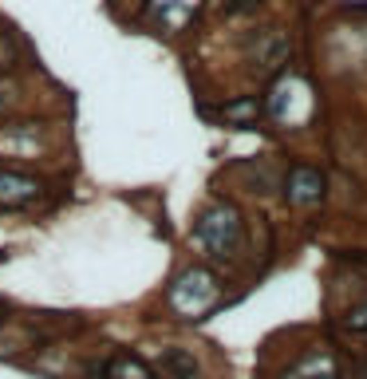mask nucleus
Returning <instances> with one entry per match:
<instances>
[{
	"instance_id": "nucleus-6",
	"label": "nucleus",
	"mask_w": 367,
	"mask_h": 379,
	"mask_svg": "<svg viewBox=\"0 0 367 379\" xmlns=\"http://www.w3.org/2000/svg\"><path fill=\"white\" fill-rule=\"evenodd\" d=\"M277 379H343V376H340V360H336L328 344H312L300 355H293L277 371Z\"/></svg>"
},
{
	"instance_id": "nucleus-14",
	"label": "nucleus",
	"mask_w": 367,
	"mask_h": 379,
	"mask_svg": "<svg viewBox=\"0 0 367 379\" xmlns=\"http://www.w3.org/2000/svg\"><path fill=\"white\" fill-rule=\"evenodd\" d=\"M332 324L343 336H367V284L359 289V296H355L352 305L340 308V316H332Z\"/></svg>"
},
{
	"instance_id": "nucleus-2",
	"label": "nucleus",
	"mask_w": 367,
	"mask_h": 379,
	"mask_svg": "<svg viewBox=\"0 0 367 379\" xmlns=\"http://www.w3.org/2000/svg\"><path fill=\"white\" fill-rule=\"evenodd\" d=\"M225 305V281L209 265H186L170 284H166V308L186 324L206 320Z\"/></svg>"
},
{
	"instance_id": "nucleus-10",
	"label": "nucleus",
	"mask_w": 367,
	"mask_h": 379,
	"mask_svg": "<svg viewBox=\"0 0 367 379\" xmlns=\"http://www.w3.org/2000/svg\"><path fill=\"white\" fill-rule=\"evenodd\" d=\"M213 119H221L225 127H257L265 119V103L257 95H233L213 111Z\"/></svg>"
},
{
	"instance_id": "nucleus-15",
	"label": "nucleus",
	"mask_w": 367,
	"mask_h": 379,
	"mask_svg": "<svg viewBox=\"0 0 367 379\" xmlns=\"http://www.w3.org/2000/svg\"><path fill=\"white\" fill-rule=\"evenodd\" d=\"M20 99H24V87H20V79H16L13 72H0V122H4L16 107H20Z\"/></svg>"
},
{
	"instance_id": "nucleus-1",
	"label": "nucleus",
	"mask_w": 367,
	"mask_h": 379,
	"mask_svg": "<svg viewBox=\"0 0 367 379\" xmlns=\"http://www.w3.org/2000/svg\"><path fill=\"white\" fill-rule=\"evenodd\" d=\"M245 213L233 202H209L194 221V245L206 253L213 265H233V261L245 253Z\"/></svg>"
},
{
	"instance_id": "nucleus-12",
	"label": "nucleus",
	"mask_w": 367,
	"mask_h": 379,
	"mask_svg": "<svg viewBox=\"0 0 367 379\" xmlns=\"http://www.w3.org/2000/svg\"><path fill=\"white\" fill-rule=\"evenodd\" d=\"M99 379H158L154 376V367L135 352H119L111 355L107 364L99 367Z\"/></svg>"
},
{
	"instance_id": "nucleus-7",
	"label": "nucleus",
	"mask_w": 367,
	"mask_h": 379,
	"mask_svg": "<svg viewBox=\"0 0 367 379\" xmlns=\"http://www.w3.org/2000/svg\"><path fill=\"white\" fill-rule=\"evenodd\" d=\"M197 8H202V0H147V20L158 32L174 36V32H182L194 20Z\"/></svg>"
},
{
	"instance_id": "nucleus-9",
	"label": "nucleus",
	"mask_w": 367,
	"mask_h": 379,
	"mask_svg": "<svg viewBox=\"0 0 367 379\" xmlns=\"http://www.w3.org/2000/svg\"><path fill=\"white\" fill-rule=\"evenodd\" d=\"M44 147H48V127L44 122H16V127L0 131V150H8V154H36Z\"/></svg>"
},
{
	"instance_id": "nucleus-8",
	"label": "nucleus",
	"mask_w": 367,
	"mask_h": 379,
	"mask_svg": "<svg viewBox=\"0 0 367 379\" xmlns=\"http://www.w3.org/2000/svg\"><path fill=\"white\" fill-rule=\"evenodd\" d=\"M40 194H44V182H40V178L20 174V170H0V206L4 209L36 206Z\"/></svg>"
},
{
	"instance_id": "nucleus-13",
	"label": "nucleus",
	"mask_w": 367,
	"mask_h": 379,
	"mask_svg": "<svg viewBox=\"0 0 367 379\" xmlns=\"http://www.w3.org/2000/svg\"><path fill=\"white\" fill-rule=\"evenodd\" d=\"M241 178H245V186H249L253 194H281V182H284L269 159L245 162V166H241Z\"/></svg>"
},
{
	"instance_id": "nucleus-17",
	"label": "nucleus",
	"mask_w": 367,
	"mask_h": 379,
	"mask_svg": "<svg viewBox=\"0 0 367 379\" xmlns=\"http://www.w3.org/2000/svg\"><path fill=\"white\" fill-rule=\"evenodd\" d=\"M13 63H16V44L8 32H0V72H13Z\"/></svg>"
},
{
	"instance_id": "nucleus-4",
	"label": "nucleus",
	"mask_w": 367,
	"mask_h": 379,
	"mask_svg": "<svg viewBox=\"0 0 367 379\" xmlns=\"http://www.w3.org/2000/svg\"><path fill=\"white\" fill-rule=\"evenodd\" d=\"M288 60H293V40L284 28H253L245 36V63L261 79H277L281 72H288Z\"/></svg>"
},
{
	"instance_id": "nucleus-16",
	"label": "nucleus",
	"mask_w": 367,
	"mask_h": 379,
	"mask_svg": "<svg viewBox=\"0 0 367 379\" xmlns=\"http://www.w3.org/2000/svg\"><path fill=\"white\" fill-rule=\"evenodd\" d=\"M265 8V0H221V16H257Z\"/></svg>"
},
{
	"instance_id": "nucleus-11",
	"label": "nucleus",
	"mask_w": 367,
	"mask_h": 379,
	"mask_svg": "<svg viewBox=\"0 0 367 379\" xmlns=\"http://www.w3.org/2000/svg\"><path fill=\"white\" fill-rule=\"evenodd\" d=\"M158 371L166 379H202V360L182 344H166L158 352Z\"/></svg>"
},
{
	"instance_id": "nucleus-5",
	"label": "nucleus",
	"mask_w": 367,
	"mask_h": 379,
	"mask_svg": "<svg viewBox=\"0 0 367 379\" xmlns=\"http://www.w3.org/2000/svg\"><path fill=\"white\" fill-rule=\"evenodd\" d=\"M281 197L288 202V209H316L328 202V178L316 162H293L284 170Z\"/></svg>"
},
{
	"instance_id": "nucleus-3",
	"label": "nucleus",
	"mask_w": 367,
	"mask_h": 379,
	"mask_svg": "<svg viewBox=\"0 0 367 379\" xmlns=\"http://www.w3.org/2000/svg\"><path fill=\"white\" fill-rule=\"evenodd\" d=\"M265 103V119H272L281 131H308V122L316 119V87L308 75L296 72H281L272 79Z\"/></svg>"
},
{
	"instance_id": "nucleus-18",
	"label": "nucleus",
	"mask_w": 367,
	"mask_h": 379,
	"mask_svg": "<svg viewBox=\"0 0 367 379\" xmlns=\"http://www.w3.org/2000/svg\"><path fill=\"white\" fill-rule=\"evenodd\" d=\"M4 324H8V312H4V308H0V328H4Z\"/></svg>"
}]
</instances>
